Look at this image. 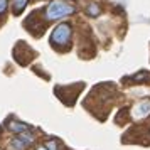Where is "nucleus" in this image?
Masks as SVG:
<instances>
[{
    "label": "nucleus",
    "mask_w": 150,
    "mask_h": 150,
    "mask_svg": "<svg viewBox=\"0 0 150 150\" xmlns=\"http://www.w3.org/2000/svg\"><path fill=\"white\" fill-rule=\"evenodd\" d=\"M32 142H34V135L29 133V132H24V133H19L15 138H12L10 149L12 150H25Z\"/></svg>",
    "instance_id": "obj_3"
},
{
    "label": "nucleus",
    "mask_w": 150,
    "mask_h": 150,
    "mask_svg": "<svg viewBox=\"0 0 150 150\" xmlns=\"http://www.w3.org/2000/svg\"><path fill=\"white\" fill-rule=\"evenodd\" d=\"M27 2H29V0H12V8H14V14L15 15L22 14V10L25 8Z\"/></svg>",
    "instance_id": "obj_6"
},
{
    "label": "nucleus",
    "mask_w": 150,
    "mask_h": 150,
    "mask_svg": "<svg viewBox=\"0 0 150 150\" xmlns=\"http://www.w3.org/2000/svg\"><path fill=\"white\" fill-rule=\"evenodd\" d=\"M39 150H47V149H46V145H44V147H41V149H39Z\"/></svg>",
    "instance_id": "obj_10"
},
{
    "label": "nucleus",
    "mask_w": 150,
    "mask_h": 150,
    "mask_svg": "<svg viewBox=\"0 0 150 150\" xmlns=\"http://www.w3.org/2000/svg\"><path fill=\"white\" fill-rule=\"evenodd\" d=\"M8 128L12 130V132H15V133L19 135V133H24V132H27L29 127L25 125V123H21V122H12L10 125H8Z\"/></svg>",
    "instance_id": "obj_5"
},
{
    "label": "nucleus",
    "mask_w": 150,
    "mask_h": 150,
    "mask_svg": "<svg viewBox=\"0 0 150 150\" xmlns=\"http://www.w3.org/2000/svg\"><path fill=\"white\" fill-rule=\"evenodd\" d=\"M7 7H8V2H7V0H0V15L5 14Z\"/></svg>",
    "instance_id": "obj_8"
},
{
    "label": "nucleus",
    "mask_w": 150,
    "mask_h": 150,
    "mask_svg": "<svg viewBox=\"0 0 150 150\" xmlns=\"http://www.w3.org/2000/svg\"><path fill=\"white\" fill-rule=\"evenodd\" d=\"M150 113V101H142L133 108V116L135 118H143Z\"/></svg>",
    "instance_id": "obj_4"
},
{
    "label": "nucleus",
    "mask_w": 150,
    "mask_h": 150,
    "mask_svg": "<svg viewBox=\"0 0 150 150\" xmlns=\"http://www.w3.org/2000/svg\"><path fill=\"white\" fill-rule=\"evenodd\" d=\"M86 14H88L89 17H96V15L100 14V7H98L96 4H89L88 8H86Z\"/></svg>",
    "instance_id": "obj_7"
},
{
    "label": "nucleus",
    "mask_w": 150,
    "mask_h": 150,
    "mask_svg": "<svg viewBox=\"0 0 150 150\" xmlns=\"http://www.w3.org/2000/svg\"><path fill=\"white\" fill-rule=\"evenodd\" d=\"M71 14H74V7L69 5V4H64L61 0L51 2L47 5V8H46V19L47 21H57V19L68 17Z\"/></svg>",
    "instance_id": "obj_1"
},
{
    "label": "nucleus",
    "mask_w": 150,
    "mask_h": 150,
    "mask_svg": "<svg viewBox=\"0 0 150 150\" xmlns=\"http://www.w3.org/2000/svg\"><path fill=\"white\" fill-rule=\"evenodd\" d=\"M69 41H71V25L66 22L56 25V29L51 34V44L54 47H62V46L69 44Z\"/></svg>",
    "instance_id": "obj_2"
},
{
    "label": "nucleus",
    "mask_w": 150,
    "mask_h": 150,
    "mask_svg": "<svg viewBox=\"0 0 150 150\" xmlns=\"http://www.w3.org/2000/svg\"><path fill=\"white\" fill-rule=\"evenodd\" d=\"M46 149L47 150H56L57 149V145H56V142H47L46 143Z\"/></svg>",
    "instance_id": "obj_9"
}]
</instances>
